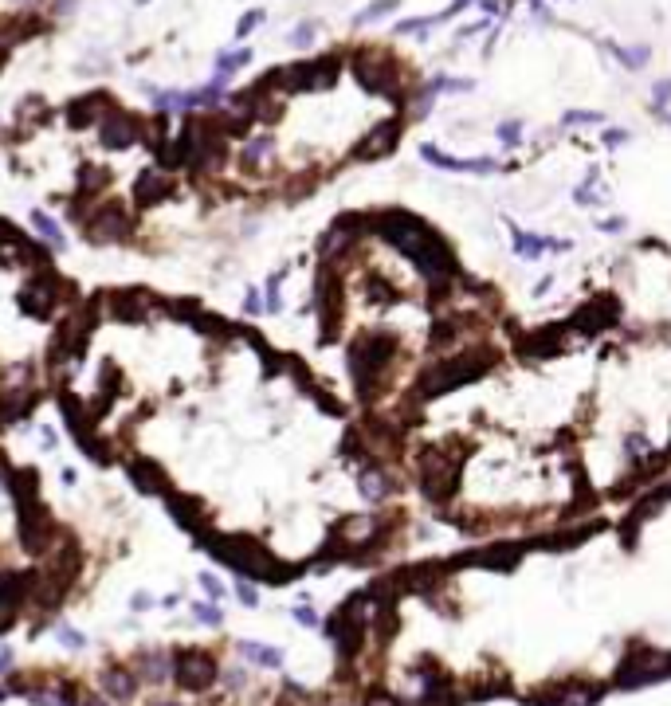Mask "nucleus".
Masks as SVG:
<instances>
[{
	"label": "nucleus",
	"mask_w": 671,
	"mask_h": 706,
	"mask_svg": "<svg viewBox=\"0 0 671 706\" xmlns=\"http://www.w3.org/2000/svg\"><path fill=\"white\" fill-rule=\"evenodd\" d=\"M366 600L428 624L385 706H601L671 679V475L609 514L467 542Z\"/></svg>",
	"instance_id": "2"
},
{
	"label": "nucleus",
	"mask_w": 671,
	"mask_h": 706,
	"mask_svg": "<svg viewBox=\"0 0 671 706\" xmlns=\"http://www.w3.org/2000/svg\"><path fill=\"white\" fill-rule=\"evenodd\" d=\"M259 306H263V303H259V291L252 287V291L244 294V310H247V314H259Z\"/></svg>",
	"instance_id": "21"
},
{
	"label": "nucleus",
	"mask_w": 671,
	"mask_h": 706,
	"mask_svg": "<svg viewBox=\"0 0 671 706\" xmlns=\"http://www.w3.org/2000/svg\"><path fill=\"white\" fill-rule=\"evenodd\" d=\"M212 679H216V667H212V659H205V656L185 659V667H181V683L189 687V691H205V687H208Z\"/></svg>",
	"instance_id": "8"
},
{
	"label": "nucleus",
	"mask_w": 671,
	"mask_h": 706,
	"mask_svg": "<svg viewBox=\"0 0 671 706\" xmlns=\"http://www.w3.org/2000/svg\"><path fill=\"white\" fill-rule=\"evenodd\" d=\"M397 4H401V0H373V4H369L366 12L357 16V24H369V20H377V16L393 12V8H397Z\"/></svg>",
	"instance_id": "15"
},
{
	"label": "nucleus",
	"mask_w": 671,
	"mask_h": 706,
	"mask_svg": "<svg viewBox=\"0 0 671 706\" xmlns=\"http://www.w3.org/2000/svg\"><path fill=\"white\" fill-rule=\"evenodd\" d=\"M314 36H318V20H303V24L294 28L291 44H294V48H310V44H314Z\"/></svg>",
	"instance_id": "14"
},
{
	"label": "nucleus",
	"mask_w": 671,
	"mask_h": 706,
	"mask_svg": "<svg viewBox=\"0 0 671 706\" xmlns=\"http://www.w3.org/2000/svg\"><path fill=\"white\" fill-rule=\"evenodd\" d=\"M193 612H196V620H200V624H212V628L224 624V612L212 609V604H193Z\"/></svg>",
	"instance_id": "17"
},
{
	"label": "nucleus",
	"mask_w": 671,
	"mask_h": 706,
	"mask_svg": "<svg viewBox=\"0 0 671 706\" xmlns=\"http://www.w3.org/2000/svg\"><path fill=\"white\" fill-rule=\"evenodd\" d=\"M236 593H240V600H244L247 609H252V604H256V600H259V593H256V589H252V584H247V581H240V589H236Z\"/></svg>",
	"instance_id": "20"
},
{
	"label": "nucleus",
	"mask_w": 671,
	"mask_h": 706,
	"mask_svg": "<svg viewBox=\"0 0 671 706\" xmlns=\"http://www.w3.org/2000/svg\"><path fill=\"white\" fill-rule=\"evenodd\" d=\"M149 604H153V600H149V593H134V600H130V609H134V612H146Z\"/></svg>",
	"instance_id": "23"
},
{
	"label": "nucleus",
	"mask_w": 671,
	"mask_h": 706,
	"mask_svg": "<svg viewBox=\"0 0 671 706\" xmlns=\"http://www.w3.org/2000/svg\"><path fill=\"white\" fill-rule=\"evenodd\" d=\"M32 224H36V231L44 236V240H48V244H55V247L67 244V240H63V231L55 228V220H51L48 212H39V208H36V212H32Z\"/></svg>",
	"instance_id": "11"
},
{
	"label": "nucleus",
	"mask_w": 671,
	"mask_h": 706,
	"mask_svg": "<svg viewBox=\"0 0 671 706\" xmlns=\"http://www.w3.org/2000/svg\"><path fill=\"white\" fill-rule=\"evenodd\" d=\"M397 459L436 522L495 542L609 514L671 475V256L644 244L522 314Z\"/></svg>",
	"instance_id": "1"
},
{
	"label": "nucleus",
	"mask_w": 671,
	"mask_h": 706,
	"mask_svg": "<svg viewBox=\"0 0 671 706\" xmlns=\"http://www.w3.org/2000/svg\"><path fill=\"white\" fill-rule=\"evenodd\" d=\"M138 4H146V0H138Z\"/></svg>",
	"instance_id": "28"
},
{
	"label": "nucleus",
	"mask_w": 671,
	"mask_h": 706,
	"mask_svg": "<svg viewBox=\"0 0 671 706\" xmlns=\"http://www.w3.org/2000/svg\"><path fill=\"white\" fill-rule=\"evenodd\" d=\"M259 24H263V8H256V12H244V16H240V24H236V39H244L247 32H256Z\"/></svg>",
	"instance_id": "16"
},
{
	"label": "nucleus",
	"mask_w": 671,
	"mask_h": 706,
	"mask_svg": "<svg viewBox=\"0 0 671 706\" xmlns=\"http://www.w3.org/2000/svg\"><path fill=\"white\" fill-rule=\"evenodd\" d=\"M59 303V291H55V287H51L48 279H39V283H32V287H28V294H24V306L28 310H32V314H51V306Z\"/></svg>",
	"instance_id": "9"
},
{
	"label": "nucleus",
	"mask_w": 671,
	"mask_h": 706,
	"mask_svg": "<svg viewBox=\"0 0 671 706\" xmlns=\"http://www.w3.org/2000/svg\"><path fill=\"white\" fill-rule=\"evenodd\" d=\"M126 224H130V216H126L122 204H102L86 220V240L91 244H114V240L126 236Z\"/></svg>",
	"instance_id": "3"
},
{
	"label": "nucleus",
	"mask_w": 671,
	"mask_h": 706,
	"mask_svg": "<svg viewBox=\"0 0 671 706\" xmlns=\"http://www.w3.org/2000/svg\"><path fill=\"white\" fill-rule=\"evenodd\" d=\"M79 0H55V16H71Z\"/></svg>",
	"instance_id": "24"
},
{
	"label": "nucleus",
	"mask_w": 671,
	"mask_h": 706,
	"mask_svg": "<svg viewBox=\"0 0 671 706\" xmlns=\"http://www.w3.org/2000/svg\"><path fill=\"white\" fill-rule=\"evenodd\" d=\"M247 63H252V51H247V48H240V51H220V55H216V75H224V79H228L232 71H240V67H247Z\"/></svg>",
	"instance_id": "10"
},
{
	"label": "nucleus",
	"mask_w": 671,
	"mask_h": 706,
	"mask_svg": "<svg viewBox=\"0 0 671 706\" xmlns=\"http://www.w3.org/2000/svg\"><path fill=\"white\" fill-rule=\"evenodd\" d=\"M397 137H401V122H397V118H385V122H377L369 134H361V142L354 146V158L357 161L385 158V153L397 146Z\"/></svg>",
	"instance_id": "4"
},
{
	"label": "nucleus",
	"mask_w": 671,
	"mask_h": 706,
	"mask_svg": "<svg viewBox=\"0 0 671 706\" xmlns=\"http://www.w3.org/2000/svg\"><path fill=\"white\" fill-rule=\"evenodd\" d=\"M59 644H67V647H83L86 640H83V632H75V628H59Z\"/></svg>",
	"instance_id": "19"
},
{
	"label": "nucleus",
	"mask_w": 671,
	"mask_h": 706,
	"mask_svg": "<svg viewBox=\"0 0 671 706\" xmlns=\"http://www.w3.org/2000/svg\"><path fill=\"white\" fill-rule=\"evenodd\" d=\"M83 706H106L102 698H83Z\"/></svg>",
	"instance_id": "26"
},
{
	"label": "nucleus",
	"mask_w": 671,
	"mask_h": 706,
	"mask_svg": "<svg viewBox=\"0 0 671 706\" xmlns=\"http://www.w3.org/2000/svg\"><path fill=\"white\" fill-rule=\"evenodd\" d=\"M134 196L142 200V204H153V200H161V196H169V177L161 169H142L134 181Z\"/></svg>",
	"instance_id": "7"
},
{
	"label": "nucleus",
	"mask_w": 671,
	"mask_h": 706,
	"mask_svg": "<svg viewBox=\"0 0 671 706\" xmlns=\"http://www.w3.org/2000/svg\"><path fill=\"white\" fill-rule=\"evenodd\" d=\"M153 706H181V703H153Z\"/></svg>",
	"instance_id": "27"
},
{
	"label": "nucleus",
	"mask_w": 671,
	"mask_h": 706,
	"mask_svg": "<svg viewBox=\"0 0 671 706\" xmlns=\"http://www.w3.org/2000/svg\"><path fill=\"white\" fill-rule=\"evenodd\" d=\"M98 683H102V691H106L114 703H130V698H134V691H138V679H134L126 667L102 671V675H98Z\"/></svg>",
	"instance_id": "6"
},
{
	"label": "nucleus",
	"mask_w": 671,
	"mask_h": 706,
	"mask_svg": "<svg viewBox=\"0 0 671 706\" xmlns=\"http://www.w3.org/2000/svg\"><path fill=\"white\" fill-rule=\"evenodd\" d=\"M102 146H110V149H126V146H134L138 142V134H142V126L130 118V114H122V110H110L106 118H102Z\"/></svg>",
	"instance_id": "5"
},
{
	"label": "nucleus",
	"mask_w": 671,
	"mask_h": 706,
	"mask_svg": "<svg viewBox=\"0 0 671 706\" xmlns=\"http://www.w3.org/2000/svg\"><path fill=\"white\" fill-rule=\"evenodd\" d=\"M240 651H244L252 663H263V667H279L283 656L275 651V647H263V644H240Z\"/></svg>",
	"instance_id": "12"
},
{
	"label": "nucleus",
	"mask_w": 671,
	"mask_h": 706,
	"mask_svg": "<svg viewBox=\"0 0 671 706\" xmlns=\"http://www.w3.org/2000/svg\"><path fill=\"white\" fill-rule=\"evenodd\" d=\"M4 671H12V651H8V647L0 651V675H4Z\"/></svg>",
	"instance_id": "25"
},
{
	"label": "nucleus",
	"mask_w": 671,
	"mask_h": 706,
	"mask_svg": "<svg viewBox=\"0 0 671 706\" xmlns=\"http://www.w3.org/2000/svg\"><path fill=\"white\" fill-rule=\"evenodd\" d=\"M271 149H275V137H271V134H259V137H252V142H247V149H244V158L252 161V165H256L259 158H267Z\"/></svg>",
	"instance_id": "13"
},
{
	"label": "nucleus",
	"mask_w": 671,
	"mask_h": 706,
	"mask_svg": "<svg viewBox=\"0 0 671 706\" xmlns=\"http://www.w3.org/2000/svg\"><path fill=\"white\" fill-rule=\"evenodd\" d=\"M200 584H205V593H208L212 600H220V597H224V584H220L216 577H212V573H200Z\"/></svg>",
	"instance_id": "18"
},
{
	"label": "nucleus",
	"mask_w": 671,
	"mask_h": 706,
	"mask_svg": "<svg viewBox=\"0 0 671 706\" xmlns=\"http://www.w3.org/2000/svg\"><path fill=\"white\" fill-rule=\"evenodd\" d=\"M294 620H299V624H306V628H314V624H318V616H314L310 609H294Z\"/></svg>",
	"instance_id": "22"
}]
</instances>
